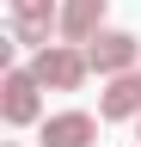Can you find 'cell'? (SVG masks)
<instances>
[{
    "label": "cell",
    "instance_id": "3957f363",
    "mask_svg": "<svg viewBox=\"0 0 141 147\" xmlns=\"http://www.w3.org/2000/svg\"><path fill=\"white\" fill-rule=\"evenodd\" d=\"M12 6V43L19 49H49V37H61V0H6Z\"/></svg>",
    "mask_w": 141,
    "mask_h": 147
},
{
    "label": "cell",
    "instance_id": "9c48e42d",
    "mask_svg": "<svg viewBox=\"0 0 141 147\" xmlns=\"http://www.w3.org/2000/svg\"><path fill=\"white\" fill-rule=\"evenodd\" d=\"M6 147H19V141H6Z\"/></svg>",
    "mask_w": 141,
    "mask_h": 147
},
{
    "label": "cell",
    "instance_id": "ba28073f",
    "mask_svg": "<svg viewBox=\"0 0 141 147\" xmlns=\"http://www.w3.org/2000/svg\"><path fill=\"white\" fill-rule=\"evenodd\" d=\"M135 141H141V117H135Z\"/></svg>",
    "mask_w": 141,
    "mask_h": 147
},
{
    "label": "cell",
    "instance_id": "277c9868",
    "mask_svg": "<svg viewBox=\"0 0 141 147\" xmlns=\"http://www.w3.org/2000/svg\"><path fill=\"white\" fill-rule=\"evenodd\" d=\"M86 55H92V74H98V80H111V74H129V67H141V37H135V31L104 25L92 43H86Z\"/></svg>",
    "mask_w": 141,
    "mask_h": 147
},
{
    "label": "cell",
    "instance_id": "6da1fadb",
    "mask_svg": "<svg viewBox=\"0 0 141 147\" xmlns=\"http://www.w3.org/2000/svg\"><path fill=\"white\" fill-rule=\"evenodd\" d=\"M43 92H49V86L37 80V67H31V61H25V67L12 61L6 80H0V117H6L12 129H37V123H43Z\"/></svg>",
    "mask_w": 141,
    "mask_h": 147
},
{
    "label": "cell",
    "instance_id": "5b68a950",
    "mask_svg": "<svg viewBox=\"0 0 141 147\" xmlns=\"http://www.w3.org/2000/svg\"><path fill=\"white\" fill-rule=\"evenodd\" d=\"M98 123L104 117H92V110H55L37 123V141L43 147H98Z\"/></svg>",
    "mask_w": 141,
    "mask_h": 147
},
{
    "label": "cell",
    "instance_id": "7a4b0ae2",
    "mask_svg": "<svg viewBox=\"0 0 141 147\" xmlns=\"http://www.w3.org/2000/svg\"><path fill=\"white\" fill-rule=\"evenodd\" d=\"M31 67H37V80L49 86V92H80L86 80H92V55H86V43H49V49H37L31 55Z\"/></svg>",
    "mask_w": 141,
    "mask_h": 147
},
{
    "label": "cell",
    "instance_id": "8992f818",
    "mask_svg": "<svg viewBox=\"0 0 141 147\" xmlns=\"http://www.w3.org/2000/svg\"><path fill=\"white\" fill-rule=\"evenodd\" d=\"M98 117H104V123H135V117H141V67L104 80V92H98Z\"/></svg>",
    "mask_w": 141,
    "mask_h": 147
},
{
    "label": "cell",
    "instance_id": "52a82bcc",
    "mask_svg": "<svg viewBox=\"0 0 141 147\" xmlns=\"http://www.w3.org/2000/svg\"><path fill=\"white\" fill-rule=\"evenodd\" d=\"M104 6L111 0H61V37L67 43H92L104 31Z\"/></svg>",
    "mask_w": 141,
    "mask_h": 147
}]
</instances>
